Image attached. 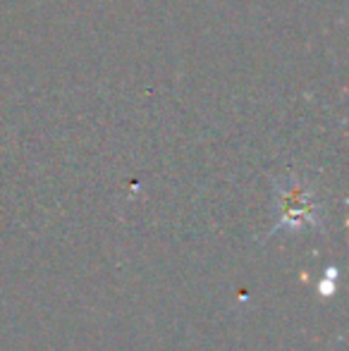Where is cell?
Returning <instances> with one entry per match:
<instances>
[{
    "label": "cell",
    "mask_w": 349,
    "mask_h": 351,
    "mask_svg": "<svg viewBox=\"0 0 349 351\" xmlns=\"http://www.w3.org/2000/svg\"><path fill=\"white\" fill-rule=\"evenodd\" d=\"M280 220L273 232L280 230H302V227H316L321 222V208L313 204L309 191L289 182V186H280Z\"/></svg>",
    "instance_id": "1"
}]
</instances>
